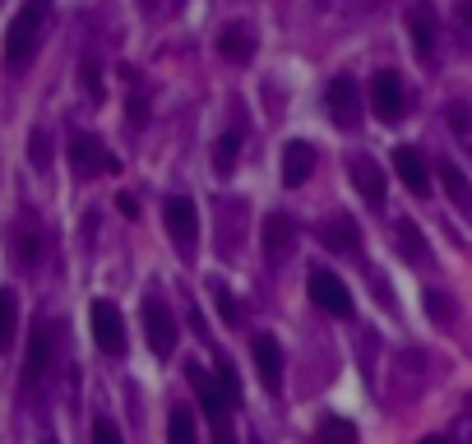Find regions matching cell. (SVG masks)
<instances>
[{"label":"cell","instance_id":"39","mask_svg":"<svg viewBox=\"0 0 472 444\" xmlns=\"http://www.w3.org/2000/svg\"><path fill=\"white\" fill-rule=\"evenodd\" d=\"M246 444H259V435H250V439H246Z\"/></svg>","mask_w":472,"mask_h":444},{"label":"cell","instance_id":"30","mask_svg":"<svg viewBox=\"0 0 472 444\" xmlns=\"http://www.w3.org/2000/svg\"><path fill=\"white\" fill-rule=\"evenodd\" d=\"M93 444H125V439H121V426H116L111 417H98V421H93Z\"/></svg>","mask_w":472,"mask_h":444},{"label":"cell","instance_id":"20","mask_svg":"<svg viewBox=\"0 0 472 444\" xmlns=\"http://www.w3.org/2000/svg\"><path fill=\"white\" fill-rule=\"evenodd\" d=\"M393 250L408 259L413 269H431L435 264V255H431V246H426V237H422V227L413 217H398L393 222Z\"/></svg>","mask_w":472,"mask_h":444},{"label":"cell","instance_id":"31","mask_svg":"<svg viewBox=\"0 0 472 444\" xmlns=\"http://www.w3.org/2000/svg\"><path fill=\"white\" fill-rule=\"evenodd\" d=\"M214 301H218V311H223V320H227V324H236V320H241V311H236V301H232V291H227L223 282H214Z\"/></svg>","mask_w":472,"mask_h":444},{"label":"cell","instance_id":"9","mask_svg":"<svg viewBox=\"0 0 472 444\" xmlns=\"http://www.w3.org/2000/svg\"><path fill=\"white\" fill-rule=\"evenodd\" d=\"M310 301L324 311V315H339V320H348L352 315V291H348V282L333 273V269H310Z\"/></svg>","mask_w":472,"mask_h":444},{"label":"cell","instance_id":"13","mask_svg":"<svg viewBox=\"0 0 472 444\" xmlns=\"http://www.w3.org/2000/svg\"><path fill=\"white\" fill-rule=\"evenodd\" d=\"M297 250V222L288 213H268L264 217V259L268 269H283Z\"/></svg>","mask_w":472,"mask_h":444},{"label":"cell","instance_id":"15","mask_svg":"<svg viewBox=\"0 0 472 444\" xmlns=\"http://www.w3.org/2000/svg\"><path fill=\"white\" fill-rule=\"evenodd\" d=\"M348 176H352L357 195H362L371 208L384 204V195H389V185H384V167H380L371 153H352V158H348Z\"/></svg>","mask_w":472,"mask_h":444},{"label":"cell","instance_id":"10","mask_svg":"<svg viewBox=\"0 0 472 444\" xmlns=\"http://www.w3.org/2000/svg\"><path fill=\"white\" fill-rule=\"evenodd\" d=\"M214 208H218V255L236 259L241 246H246V217H250V208H246V199H232V195H218Z\"/></svg>","mask_w":472,"mask_h":444},{"label":"cell","instance_id":"5","mask_svg":"<svg viewBox=\"0 0 472 444\" xmlns=\"http://www.w3.org/2000/svg\"><path fill=\"white\" fill-rule=\"evenodd\" d=\"M408 37H413L417 60H422V65H435L445 24H440V10L431 5V0H413V5H408Z\"/></svg>","mask_w":472,"mask_h":444},{"label":"cell","instance_id":"8","mask_svg":"<svg viewBox=\"0 0 472 444\" xmlns=\"http://www.w3.org/2000/svg\"><path fill=\"white\" fill-rule=\"evenodd\" d=\"M144 333H149V347L167 361L172 352H176V338H181V329H176V315H172V306L163 301V296L158 291H149L144 296Z\"/></svg>","mask_w":472,"mask_h":444},{"label":"cell","instance_id":"4","mask_svg":"<svg viewBox=\"0 0 472 444\" xmlns=\"http://www.w3.org/2000/svg\"><path fill=\"white\" fill-rule=\"evenodd\" d=\"M163 222H167V237L176 246L181 259H194L199 250V213H194V199L190 195H167L163 199Z\"/></svg>","mask_w":472,"mask_h":444},{"label":"cell","instance_id":"38","mask_svg":"<svg viewBox=\"0 0 472 444\" xmlns=\"http://www.w3.org/2000/svg\"><path fill=\"white\" fill-rule=\"evenodd\" d=\"M42 444H56V435H51V430H42Z\"/></svg>","mask_w":472,"mask_h":444},{"label":"cell","instance_id":"28","mask_svg":"<svg viewBox=\"0 0 472 444\" xmlns=\"http://www.w3.org/2000/svg\"><path fill=\"white\" fill-rule=\"evenodd\" d=\"M422 296H426V315H431L435 324H445V320H454V296H449L445 287H426Z\"/></svg>","mask_w":472,"mask_h":444},{"label":"cell","instance_id":"12","mask_svg":"<svg viewBox=\"0 0 472 444\" xmlns=\"http://www.w3.org/2000/svg\"><path fill=\"white\" fill-rule=\"evenodd\" d=\"M89 324H93V343H98L107 356H121V352H125V315H121L116 301H93Z\"/></svg>","mask_w":472,"mask_h":444},{"label":"cell","instance_id":"27","mask_svg":"<svg viewBox=\"0 0 472 444\" xmlns=\"http://www.w3.org/2000/svg\"><path fill=\"white\" fill-rule=\"evenodd\" d=\"M236 153H241V130H227V134H218V143H214V172H218V176H232V167H236Z\"/></svg>","mask_w":472,"mask_h":444},{"label":"cell","instance_id":"7","mask_svg":"<svg viewBox=\"0 0 472 444\" xmlns=\"http://www.w3.org/2000/svg\"><path fill=\"white\" fill-rule=\"evenodd\" d=\"M185 375H190V385H194V398H199V407H205V417L214 421V430H223V426H232V398H227V389H223V380H214L199 361H185Z\"/></svg>","mask_w":472,"mask_h":444},{"label":"cell","instance_id":"37","mask_svg":"<svg viewBox=\"0 0 472 444\" xmlns=\"http://www.w3.org/2000/svg\"><path fill=\"white\" fill-rule=\"evenodd\" d=\"M422 444H449V439H445V435H426Z\"/></svg>","mask_w":472,"mask_h":444},{"label":"cell","instance_id":"22","mask_svg":"<svg viewBox=\"0 0 472 444\" xmlns=\"http://www.w3.org/2000/svg\"><path fill=\"white\" fill-rule=\"evenodd\" d=\"M315 176V148L306 143V139H292L288 148H283V185H306Z\"/></svg>","mask_w":472,"mask_h":444},{"label":"cell","instance_id":"19","mask_svg":"<svg viewBox=\"0 0 472 444\" xmlns=\"http://www.w3.org/2000/svg\"><path fill=\"white\" fill-rule=\"evenodd\" d=\"M393 172L403 176V185H408L417 199H426V195H431V172H426L422 148H413V143H398V148H393Z\"/></svg>","mask_w":472,"mask_h":444},{"label":"cell","instance_id":"24","mask_svg":"<svg viewBox=\"0 0 472 444\" xmlns=\"http://www.w3.org/2000/svg\"><path fill=\"white\" fill-rule=\"evenodd\" d=\"M440 185H445V195L458 204V213L472 222V181L458 172V163H449V158H440Z\"/></svg>","mask_w":472,"mask_h":444},{"label":"cell","instance_id":"36","mask_svg":"<svg viewBox=\"0 0 472 444\" xmlns=\"http://www.w3.org/2000/svg\"><path fill=\"white\" fill-rule=\"evenodd\" d=\"M116 204H121V213H125V217H134V213H140V204H134V199H130V195H121V199H116Z\"/></svg>","mask_w":472,"mask_h":444},{"label":"cell","instance_id":"18","mask_svg":"<svg viewBox=\"0 0 472 444\" xmlns=\"http://www.w3.org/2000/svg\"><path fill=\"white\" fill-rule=\"evenodd\" d=\"M214 47H218V56H223V60H232V65H246V60L255 56L259 37H255V28H250V24H241V19H227V24L218 28Z\"/></svg>","mask_w":472,"mask_h":444},{"label":"cell","instance_id":"17","mask_svg":"<svg viewBox=\"0 0 472 444\" xmlns=\"http://www.w3.org/2000/svg\"><path fill=\"white\" fill-rule=\"evenodd\" d=\"M371 111L384 121V125H393L398 116H403V79L393 69H380L375 79H371Z\"/></svg>","mask_w":472,"mask_h":444},{"label":"cell","instance_id":"14","mask_svg":"<svg viewBox=\"0 0 472 444\" xmlns=\"http://www.w3.org/2000/svg\"><path fill=\"white\" fill-rule=\"evenodd\" d=\"M250 356H255V370H259L264 389H268V394H283V370H288V361H283V343H278L274 333H255Z\"/></svg>","mask_w":472,"mask_h":444},{"label":"cell","instance_id":"25","mask_svg":"<svg viewBox=\"0 0 472 444\" xmlns=\"http://www.w3.org/2000/svg\"><path fill=\"white\" fill-rule=\"evenodd\" d=\"M199 439V430H194V412L185 407V403H176L172 412H167V444H194Z\"/></svg>","mask_w":472,"mask_h":444},{"label":"cell","instance_id":"29","mask_svg":"<svg viewBox=\"0 0 472 444\" xmlns=\"http://www.w3.org/2000/svg\"><path fill=\"white\" fill-rule=\"evenodd\" d=\"M454 37L463 51H472V0H454Z\"/></svg>","mask_w":472,"mask_h":444},{"label":"cell","instance_id":"26","mask_svg":"<svg viewBox=\"0 0 472 444\" xmlns=\"http://www.w3.org/2000/svg\"><path fill=\"white\" fill-rule=\"evenodd\" d=\"M320 444H362V435H357V426L348 421V417H320Z\"/></svg>","mask_w":472,"mask_h":444},{"label":"cell","instance_id":"16","mask_svg":"<svg viewBox=\"0 0 472 444\" xmlns=\"http://www.w3.org/2000/svg\"><path fill=\"white\" fill-rule=\"evenodd\" d=\"M320 241H324V250H333V255H357V246H362V227L352 222V213H329L324 222H320Z\"/></svg>","mask_w":472,"mask_h":444},{"label":"cell","instance_id":"35","mask_svg":"<svg viewBox=\"0 0 472 444\" xmlns=\"http://www.w3.org/2000/svg\"><path fill=\"white\" fill-rule=\"evenodd\" d=\"M454 444H472V417H458V421H454Z\"/></svg>","mask_w":472,"mask_h":444},{"label":"cell","instance_id":"33","mask_svg":"<svg viewBox=\"0 0 472 444\" xmlns=\"http://www.w3.org/2000/svg\"><path fill=\"white\" fill-rule=\"evenodd\" d=\"M15 338H19V296L5 291V343H15Z\"/></svg>","mask_w":472,"mask_h":444},{"label":"cell","instance_id":"3","mask_svg":"<svg viewBox=\"0 0 472 444\" xmlns=\"http://www.w3.org/2000/svg\"><path fill=\"white\" fill-rule=\"evenodd\" d=\"M306 10L324 37H343L380 10V0H306Z\"/></svg>","mask_w":472,"mask_h":444},{"label":"cell","instance_id":"1","mask_svg":"<svg viewBox=\"0 0 472 444\" xmlns=\"http://www.w3.org/2000/svg\"><path fill=\"white\" fill-rule=\"evenodd\" d=\"M47 19H51V0H24V5L15 10V19L5 24V65L10 69H24L37 56Z\"/></svg>","mask_w":472,"mask_h":444},{"label":"cell","instance_id":"32","mask_svg":"<svg viewBox=\"0 0 472 444\" xmlns=\"http://www.w3.org/2000/svg\"><path fill=\"white\" fill-rule=\"evenodd\" d=\"M181 5L185 0H144V15L149 19H172V15H181Z\"/></svg>","mask_w":472,"mask_h":444},{"label":"cell","instance_id":"34","mask_svg":"<svg viewBox=\"0 0 472 444\" xmlns=\"http://www.w3.org/2000/svg\"><path fill=\"white\" fill-rule=\"evenodd\" d=\"M28 163H33L37 172L47 167V130H37V134H33V143H28Z\"/></svg>","mask_w":472,"mask_h":444},{"label":"cell","instance_id":"6","mask_svg":"<svg viewBox=\"0 0 472 444\" xmlns=\"http://www.w3.org/2000/svg\"><path fill=\"white\" fill-rule=\"evenodd\" d=\"M324 111H329V121L339 125V130H357L362 125V89H357V79L352 74H333V79L324 84Z\"/></svg>","mask_w":472,"mask_h":444},{"label":"cell","instance_id":"11","mask_svg":"<svg viewBox=\"0 0 472 444\" xmlns=\"http://www.w3.org/2000/svg\"><path fill=\"white\" fill-rule=\"evenodd\" d=\"M70 167L93 181V176H107V172H121V163L111 158V148L98 139V134H75L70 139Z\"/></svg>","mask_w":472,"mask_h":444},{"label":"cell","instance_id":"21","mask_svg":"<svg viewBox=\"0 0 472 444\" xmlns=\"http://www.w3.org/2000/svg\"><path fill=\"white\" fill-rule=\"evenodd\" d=\"M51 352H56V329H51V324H37V329H33V343H28V356H24V385H42V380H47Z\"/></svg>","mask_w":472,"mask_h":444},{"label":"cell","instance_id":"23","mask_svg":"<svg viewBox=\"0 0 472 444\" xmlns=\"http://www.w3.org/2000/svg\"><path fill=\"white\" fill-rule=\"evenodd\" d=\"M445 130L454 139V148L472 158V102L467 98H445Z\"/></svg>","mask_w":472,"mask_h":444},{"label":"cell","instance_id":"2","mask_svg":"<svg viewBox=\"0 0 472 444\" xmlns=\"http://www.w3.org/2000/svg\"><path fill=\"white\" fill-rule=\"evenodd\" d=\"M5 246H10V264L24 278H37L47 264V227H42V213L19 208L5 227Z\"/></svg>","mask_w":472,"mask_h":444}]
</instances>
